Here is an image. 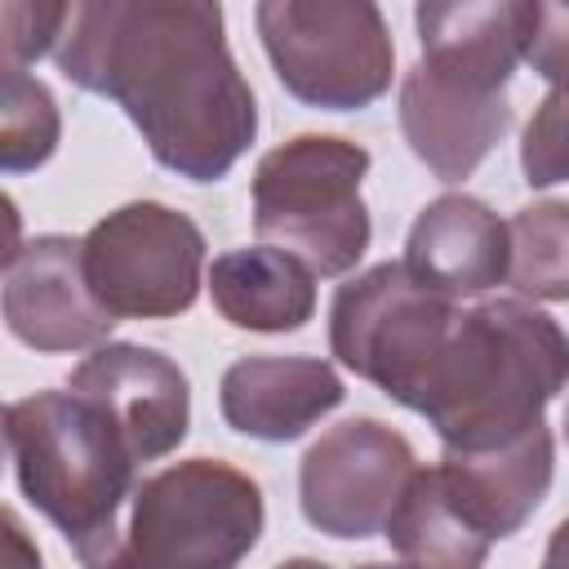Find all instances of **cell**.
I'll list each match as a JSON object with an SVG mask.
<instances>
[{"label": "cell", "instance_id": "cell-1", "mask_svg": "<svg viewBox=\"0 0 569 569\" xmlns=\"http://www.w3.org/2000/svg\"><path fill=\"white\" fill-rule=\"evenodd\" d=\"M53 58L71 84L111 98L178 178H227L258 133V102L227 49L218 4H71Z\"/></svg>", "mask_w": 569, "mask_h": 569}, {"label": "cell", "instance_id": "cell-2", "mask_svg": "<svg viewBox=\"0 0 569 569\" xmlns=\"http://www.w3.org/2000/svg\"><path fill=\"white\" fill-rule=\"evenodd\" d=\"M569 382V333L525 298H489L458 311L422 378V413L445 449H498L533 427Z\"/></svg>", "mask_w": 569, "mask_h": 569}, {"label": "cell", "instance_id": "cell-3", "mask_svg": "<svg viewBox=\"0 0 569 569\" xmlns=\"http://www.w3.org/2000/svg\"><path fill=\"white\" fill-rule=\"evenodd\" d=\"M4 445L22 498L67 538L84 569L120 547V507L138 489V458L116 422L80 391L9 400Z\"/></svg>", "mask_w": 569, "mask_h": 569}, {"label": "cell", "instance_id": "cell-4", "mask_svg": "<svg viewBox=\"0 0 569 569\" xmlns=\"http://www.w3.org/2000/svg\"><path fill=\"white\" fill-rule=\"evenodd\" d=\"M369 151L333 133H298L271 147L253 169V231L293 253L311 276H342L369 249V209L360 182Z\"/></svg>", "mask_w": 569, "mask_h": 569}, {"label": "cell", "instance_id": "cell-5", "mask_svg": "<svg viewBox=\"0 0 569 569\" xmlns=\"http://www.w3.org/2000/svg\"><path fill=\"white\" fill-rule=\"evenodd\" d=\"M262 489L222 458H187L133 489L120 547L98 569H236L258 533Z\"/></svg>", "mask_w": 569, "mask_h": 569}, {"label": "cell", "instance_id": "cell-6", "mask_svg": "<svg viewBox=\"0 0 569 569\" xmlns=\"http://www.w3.org/2000/svg\"><path fill=\"white\" fill-rule=\"evenodd\" d=\"M276 80L307 107L360 111L391 89V31L369 0H262L253 9Z\"/></svg>", "mask_w": 569, "mask_h": 569}, {"label": "cell", "instance_id": "cell-7", "mask_svg": "<svg viewBox=\"0 0 569 569\" xmlns=\"http://www.w3.org/2000/svg\"><path fill=\"white\" fill-rule=\"evenodd\" d=\"M453 320V298L427 289L405 262H378L333 293L329 347L356 378L413 409Z\"/></svg>", "mask_w": 569, "mask_h": 569}, {"label": "cell", "instance_id": "cell-8", "mask_svg": "<svg viewBox=\"0 0 569 569\" xmlns=\"http://www.w3.org/2000/svg\"><path fill=\"white\" fill-rule=\"evenodd\" d=\"M84 276L116 320L178 316L200 293L204 236L187 213L160 200H133L89 227Z\"/></svg>", "mask_w": 569, "mask_h": 569}, {"label": "cell", "instance_id": "cell-9", "mask_svg": "<svg viewBox=\"0 0 569 569\" xmlns=\"http://www.w3.org/2000/svg\"><path fill=\"white\" fill-rule=\"evenodd\" d=\"M418 462L400 431L378 418L329 427L298 467V502L311 529L329 538H373L387 529Z\"/></svg>", "mask_w": 569, "mask_h": 569}, {"label": "cell", "instance_id": "cell-10", "mask_svg": "<svg viewBox=\"0 0 569 569\" xmlns=\"http://www.w3.org/2000/svg\"><path fill=\"white\" fill-rule=\"evenodd\" d=\"M4 325L36 351H89L116 329L84 276V240L36 236L4 258Z\"/></svg>", "mask_w": 569, "mask_h": 569}, {"label": "cell", "instance_id": "cell-11", "mask_svg": "<svg viewBox=\"0 0 569 569\" xmlns=\"http://www.w3.org/2000/svg\"><path fill=\"white\" fill-rule=\"evenodd\" d=\"M71 391L93 400L138 462L173 453L191 427V387L187 373L156 347L102 342L71 369Z\"/></svg>", "mask_w": 569, "mask_h": 569}, {"label": "cell", "instance_id": "cell-12", "mask_svg": "<svg viewBox=\"0 0 569 569\" xmlns=\"http://www.w3.org/2000/svg\"><path fill=\"white\" fill-rule=\"evenodd\" d=\"M400 129L409 151L440 182H462L511 129V102L507 89H485L413 62L400 80Z\"/></svg>", "mask_w": 569, "mask_h": 569}, {"label": "cell", "instance_id": "cell-13", "mask_svg": "<svg viewBox=\"0 0 569 569\" xmlns=\"http://www.w3.org/2000/svg\"><path fill=\"white\" fill-rule=\"evenodd\" d=\"M440 485L458 516L489 542L520 533V525L538 511V502L551 489L556 471V445L547 422L533 427L529 436L498 445V449H445L436 462Z\"/></svg>", "mask_w": 569, "mask_h": 569}, {"label": "cell", "instance_id": "cell-14", "mask_svg": "<svg viewBox=\"0 0 569 569\" xmlns=\"http://www.w3.org/2000/svg\"><path fill=\"white\" fill-rule=\"evenodd\" d=\"M347 387L320 356H244L222 373L218 409L231 431L284 445L342 405Z\"/></svg>", "mask_w": 569, "mask_h": 569}, {"label": "cell", "instance_id": "cell-15", "mask_svg": "<svg viewBox=\"0 0 569 569\" xmlns=\"http://www.w3.org/2000/svg\"><path fill=\"white\" fill-rule=\"evenodd\" d=\"M405 267L445 298H476L507 280L511 236L507 222L476 196L431 200L405 240Z\"/></svg>", "mask_w": 569, "mask_h": 569}, {"label": "cell", "instance_id": "cell-16", "mask_svg": "<svg viewBox=\"0 0 569 569\" xmlns=\"http://www.w3.org/2000/svg\"><path fill=\"white\" fill-rule=\"evenodd\" d=\"M418 44L431 71L507 89L511 71L525 62L538 4L533 0H462V4H418Z\"/></svg>", "mask_w": 569, "mask_h": 569}, {"label": "cell", "instance_id": "cell-17", "mask_svg": "<svg viewBox=\"0 0 569 569\" xmlns=\"http://www.w3.org/2000/svg\"><path fill=\"white\" fill-rule=\"evenodd\" d=\"M209 293L222 320L249 333H293L316 311V276L293 253L271 244L213 258Z\"/></svg>", "mask_w": 569, "mask_h": 569}, {"label": "cell", "instance_id": "cell-18", "mask_svg": "<svg viewBox=\"0 0 569 569\" xmlns=\"http://www.w3.org/2000/svg\"><path fill=\"white\" fill-rule=\"evenodd\" d=\"M382 533L405 569H480L489 556V538L458 516L436 467L413 471Z\"/></svg>", "mask_w": 569, "mask_h": 569}, {"label": "cell", "instance_id": "cell-19", "mask_svg": "<svg viewBox=\"0 0 569 569\" xmlns=\"http://www.w3.org/2000/svg\"><path fill=\"white\" fill-rule=\"evenodd\" d=\"M507 280L520 298L569 302V200H533L507 222Z\"/></svg>", "mask_w": 569, "mask_h": 569}, {"label": "cell", "instance_id": "cell-20", "mask_svg": "<svg viewBox=\"0 0 569 569\" xmlns=\"http://www.w3.org/2000/svg\"><path fill=\"white\" fill-rule=\"evenodd\" d=\"M58 133H62V116H58L53 93L36 76L4 67V80H0V164H4V173L40 169L53 156Z\"/></svg>", "mask_w": 569, "mask_h": 569}, {"label": "cell", "instance_id": "cell-21", "mask_svg": "<svg viewBox=\"0 0 569 569\" xmlns=\"http://www.w3.org/2000/svg\"><path fill=\"white\" fill-rule=\"evenodd\" d=\"M520 169L529 187L569 182V89H551L525 124Z\"/></svg>", "mask_w": 569, "mask_h": 569}, {"label": "cell", "instance_id": "cell-22", "mask_svg": "<svg viewBox=\"0 0 569 569\" xmlns=\"http://www.w3.org/2000/svg\"><path fill=\"white\" fill-rule=\"evenodd\" d=\"M67 18H71V4L4 0L0 4V67L27 71V62H36L49 49H58Z\"/></svg>", "mask_w": 569, "mask_h": 569}, {"label": "cell", "instance_id": "cell-23", "mask_svg": "<svg viewBox=\"0 0 569 569\" xmlns=\"http://www.w3.org/2000/svg\"><path fill=\"white\" fill-rule=\"evenodd\" d=\"M525 62L551 89H569V4H538V22H533Z\"/></svg>", "mask_w": 569, "mask_h": 569}, {"label": "cell", "instance_id": "cell-24", "mask_svg": "<svg viewBox=\"0 0 569 569\" xmlns=\"http://www.w3.org/2000/svg\"><path fill=\"white\" fill-rule=\"evenodd\" d=\"M4 525H9V551H13V569H40V551H31V547H27L22 525H18V516H13V511L4 516Z\"/></svg>", "mask_w": 569, "mask_h": 569}, {"label": "cell", "instance_id": "cell-25", "mask_svg": "<svg viewBox=\"0 0 569 569\" xmlns=\"http://www.w3.org/2000/svg\"><path fill=\"white\" fill-rule=\"evenodd\" d=\"M542 569H569V520L551 529V542L542 551Z\"/></svg>", "mask_w": 569, "mask_h": 569}, {"label": "cell", "instance_id": "cell-26", "mask_svg": "<svg viewBox=\"0 0 569 569\" xmlns=\"http://www.w3.org/2000/svg\"><path fill=\"white\" fill-rule=\"evenodd\" d=\"M276 569H329V565H320V560H311V556H298V560H284V565H276Z\"/></svg>", "mask_w": 569, "mask_h": 569}, {"label": "cell", "instance_id": "cell-27", "mask_svg": "<svg viewBox=\"0 0 569 569\" xmlns=\"http://www.w3.org/2000/svg\"><path fill=\"white\" fill-rule=\"evenodd\" d=\"M360 569H405V565H360Z\"/></svg>", "mask_w": 569, "mask_h": 569}, {"label": "cell", "instance_id": "cell-28", "mask_svg": "<svg viewBox=\"0 0 569 569\" xmlns=\"http://www.w3.org/2000/svg\"><path fill=\"white\" fill-rule=\"evenodd\" d=\"M565 440H569V409H565Z\"/></svg>", "mask_w": 569, "mask_h": 569}]
</instances>
